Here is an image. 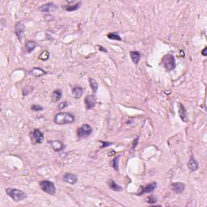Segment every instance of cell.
<instances>
[{"mask_svg": "<svg viewBox=\"0 0 207 207\" xmlns=\"http://www.w3.org/2000/svg\"><path fill=\"white\" fill-rule=\"evenodd\" d=\"M75 116L73 114L68 112H61L56 114L54 116V123L57 125H66V124H72L75 121Z\"/></svg>", "mask_w": 207, "mask_h": 207, "instance_id": "6da1fadb", "label": "cell"}, {"mask_svg": "<svg viewBox=\"0 0 207 207\" xmlns=\"http://www.w3.org/2000/svg\"><path fill=\"white\" fill-rule=\"evenodd\" d=\"M6 193L9 197L15 202H20L27 198V195L24 191L17 189H13V188H8L6 189Z\"/></svg>", "mask_w": 207, "mask_h": 207, "instance_id": "7a4b0ae2", "label": "cell"}, {"mask_svg": "<svg viewBox=\"0 0 207 207\" xmlns=\"http://www.w3.org/2000/svg\"><path fill=\"white\" fill-rule=\"evenodd\" d=\"M40 187L44 192L49 195H54L56 193V187L53 182L44 180L40 182Z\"/></svg>", "mask_w": 207, "mask_h": 207, "instance_id": "3957f363", "label": "cell"}, {"mask_svg": "<svg viewBox=\"0 0 207 207\" xmlns=\"http://www.w3.org/2000/svg\"><path fill=\"white\" fill-rule=\"evenodd\" d=\"M162 63L167 71H172L176 67V61L174 56L172 54H166L162 58Z\"/></svg>", "mask_w": 207, "mask_h": 207, "instance_id": "277c9868", "label": "cell"}, {"mask_svg": "<svg viewBox=\"0 0 207 207\" xmlns=\"http://www.w3.org/2000/svg\"><path fill=\"white\" fill-rule=\"evenodd\" d=\"M31 142L33 144H40L44 142V134L39 129H33L30 133Z\"/></svg>", "mask_w": 207, "mask_h": 207, "instance_id": "5b68a950", "label": "cell"}, {"mask_svg": "<svg viewBox=\"0 0 207 207\" xmlns=\"http://www.w3.org/2000/svg\"><path fill=\"white\" fill-rule=\"evenodd\" d=\"M92 133V128L88 124H84L77 130V135L79 139H85L90 136Z\"/></svg>", "mask_w": 207, "mask_h": 207, "instance_id": "8992f818", "label": "cell"}, {"mask_svg": "<svg viewBox=\"0 0 207 207\" xmlns=\"http://www.w3.org/2000/svg\"><path fill=\"white\" fill-rule=\"evenodd\" d=\"M24 29H25V26H24V24L22 23V22H18L15 24V35L17 36L18 39H19L20 41H21V40H22L24 33Z\"/></svg>", "mask_w": 207, "mask_h": 207, "instance_id": "52a82bcc", "label": "cell"}, {"mask_svg": "<svg viewBox=\"0 0 207 207\" xmlns=\"http://www.w3.org/2000/svg\"><path fill=\"white\" fill-rule=\"evenodd\" d=\"M156 187H157L156 182H152V183H151V184H147V185H145V186H143V187H141L142 188L141 192H139V193H138V195L140 196V195H142L143 193H153L154 190H155Z\"/></svg>", "mask_w": 207, "mask_h": 207, "instance_id": "ba28073f", "label": "cell"}, {"mask_svg": "<svg viewBox=\"0 0 207 207\" xmlns=\"http://www.w3.org/2000/svg\"><path fill=\"white\" fill-rule=\"evenodd\" d=\"M51 147L53 148V150L55 152H60L62 151L65 148H66V146L65 144L62 142L58 141V140H53V141L49 142Z\"/></svg>", "mask_w": 207, "mask_h": 207, "instance_id": "9c48e42d", "label": "cell"}, {"mask_svg": "<svg viewBox=\"0 0 207 207\" xmlns=\"http://www.w3.org/2000/svg\"><path fill=\"white\" fill-rule=\"evenodd\" d=\"M84 102H85V104H86V108L88 110H90V109H92L96 105V96L94 95H88L87 96V97L84 100Z\"/></svg>", "mask_w": 207, "mask_h": 207, "instance_id": "30bf717a", "label": "cell"}, {"mask_svg": "<svg viewBox=\"0 0 207 207\" xmlns=\"http://www.w3.org/2000/svg\"><path fill=\"white\" fill-rule=\"evenodd\" d=\"M57 9V6L53 3H48L44 4L41 7L39 8V10L41 11V12L44 13H49V12H53L54 11Z\"/></svg>", "mask_w": 207, "mask_h": 207, "instance_id": "8fae6325", "label": "cell"}, {"mask_svg": "<svg viewBox=\"0 0 207 207\" xmlns=\"http://www.w3.org/2000/svg\"><path fill=\"white\" fill-rule=\"evenodd\" d=\"M171 189L173 192L177 193H181L184 192V189H185V184L184 183H180V182L172 183L171 184Z\"/></svg>", "mask_w": 207, "mask_h": 207, "instance_id": "7c38bea8", "label": "cell"}, {"mask_svg": "<svg viewBox=\"0 0 207 207\" xmlns=\"http://www.w3.org/2000/svg\"><path fill=\"white\" fill-rule=\"evenodd\" d=\"M63 180L68 184H75L78 181V177L76 175L72 173H65L63 176Z\"/></svg>", "mask_w": 207, "mask_h": 207, "instance_id": "4fadbf2b", "label": "cell"}, {"mask_svg": "<svg viewBox=\"0 0 207 207\" xmlns=\"http://www.w3.org/2000/svg\"><path fill=\"white\" fill-rule=\"evenodd\" d=\"M62 96V91L61 89H57L55 91H53V92L51 95V101L53 103H57L60 100Z\"/></svg>", "mask_w": 207, "mask_h": 207, "instance_id": "5bb4252c", "label": "cell"}, {"mask_svg": "<svg viewBox=\"0 0 207 207\" xmlns=\"http://www.w3.org/2000/svg\"><path fill=\"white\" fill-rule=\"evenodd\" d=\"M29 74H30L31 75L35 76V77H40V76L45 75L46 74V72L41 68L34 67V68H33L30 71H29Z\"/></svg>", "mask_w": 207, "mask_h": 207, "instance_id": "9a60e30c", "label": "cell"}, {"mask_svg": "<svg viewBox=\"0 0 207 207\" xmlns=\"http://www.w3.org/2000/svg\"><path fill=\"white\" fill-rule=\"evenodd\" d=\"M179 114L180 117L182 121H184V122H187L188 121V116H187V111L184 108V106L182 104H180V109H179Z\"/></svg>", "mask_w": 207, "mask_h": 207, "instance_id": "2e32d148", "label": "cell"}, {"mask_svg": "<svg viewBox=\"0 0 207 207\" xmlns=\"http://www.w3.org/2000/svg\"><path fill=\"white\" fill-rule=\"evenodd\" d=\"M37 46V43L34 40H28L25 44V49L26 52L28 53H30L32 51L35 49V48Z\"/></svg>", "mask_w": 207, "mask_h": 207, "instance_id": "e0dca14e", "label": "cell"}, {"mask_svg": "<svg viewBox=\"0 0 207 207\" xmlns=\"http://www.w3.org/2000/svg\"><path fill=\"white\" fill-rule=\"evenodd\" d=\"M108 185H109V187L111 189L114 190V191H116V192H121V191L123 190V188L121 187L120 185H118V184H116L113 180H108Z\"/></svg>", "mask_w": 207, "mask_h": 207, "instance_id": "ac0fdd59", "label": "cell"}, {"mask_svg": "<svg viewBox=\"0 0 207 207\" xmlns=\"http://www.w3.org/2000/svg\"><path fill=\"white\" fill-rule=\"evenodd\" d=\"M188 167L192 172L197 171L198 169V163L193 157H191L189 159V161L188 163Z\"/></svg>", "mask_w": 207, "mask_h": 207, "instance_id": "d6986e66", "label": "cell"}, {"mask_svg": "<svg viewBox=\"0 0 207 207\" xmlns=\"http://www.w3.org/2000/svg\"><path fill=\"white\" fill-rule=\"evenodd\" d=\"M129 55H130V58H131L132 62H134V64H139V61H140V58H141V53H139V51H131L129 53Z\"/></svg>", "mask_w": 207, "mask_h": 207, "instance_id": "ffe728a7", "label": "cell"}, {"mask_svg": "<svg viewBox=\"0 0 207 207\" xmlns=\"http://www.w3.org/2000/svg\"><path fill=\"white\" fill-rule=\"evenodd\" d=\"M84 94V89L81 87H75L72 89V95L75 99H79Z\"/></svg>", "mask_w": 207, "mask_h": 207, "instance_id": "44dd1931", "label": "cell"}, {"mask_svg": "<svg viewBox=\"0 0 207 207\" xmlns=\"http://www.w3.org/2000/svg\"><path fill=\"white\" fill-rule=\"evenodd\" d=\"M81 5H82V2H78V3H75L74 5L64 6V7H62V8L66 11H74L78 10V8L81 7Z\"/></svg>", "mask_w": 207, "mask_h": 207, "instance_id": "7402d4cb", "label": "cell"}, {"mask_svg": "<svg viewBox=\"0 0 207 207\" xmlns=\"http://www.w3.org/2000/svg\"><path fill=\"white\" fill-rule=\"evenodd\" d=\"M89 84H90V87H91V90L93 91L94 93H96V91L98 90V83L96 82L94 78H89Z\"/></svg>", "mask_w": 207, "mask_h": 207, "instance_id": "603a6c76", "label": "cell"}, {"mask_svg": "<svg viewBox=\"0 0 207 207\" xmlns=\"http://www.w3.org/2000/svg\"><path fill=\"white\" fill-rule=\"evenodd\" d=\"M108 38L110 39V40H119V41H121L122 39L121 37L119 36L118 33H110L107 35Z\"/></svg>", "mask_w": 207, "mask_h": 207, "instance_id": "cb8c5ba5", "label": "cell"}, {"mask_svg": "<svg viewBox=\"0 0 207 207\" xmlns=\"http://www.w3.org/2000/svg\"><path fill=\"white\" fill-rule=\"evenodd\" d=\"M49 58V52L48 50H43L39 55V58L41 61L48 60Z\"/></svg>", "mask_w": 207, "mask_h": 207, "instance_id": "d4e9b609", "label": "cell"}, {"mask_svg": "<svg viewBox=\"0 0 207 207\" xmlns=\"http://www.w3.org/2000/svg\"><path fill=\"white\" fill-rule=\"evenodd\" d=\"M119 159H120V156H116L115 157L112 162V166L114 168L115 171H117L118 170V167H119Z\"/></svg>", "mask_w": 207, "mask_h": 207, "instance_id": "484cf974", "label": "cell"}, {"mask_svg": "<svg viewBox=\"0 0 207 207\" xmlns=\"http://www.w3.org/2000/svg\"><path fill=\"white\" fill-rule=\"evenodd\" d=\"M31 109L34 112H40L43 110L44 108L42 106L39 105V104H33V105L31 106Z\"/></svg>", "mask_w": 207, "mask_h": 207, "instance_id": "4316f807", "label": "cell"}, {"mask_svg": "<svg viewBox=\"0 0 207 207\" xmlns=\"http://www.w3.org/2000/svg\"><path fill=\"white\" fill-rule=\"evenodd\" d=\"M147 202H148V203H150V204H154V203H155V202H157V198L151 195V196H150V197L147 198Z\"/></svg>", "mask_w": 207, "mask_h": 207, "instance_id": "83f0119b", "label": "cell"}, {"mask_svg": "<svg viewBox=\"0 0 207 207\" xmlns=\"http://www.w3.org/2000/svg\"><path fill=\"white\" fill-rule=\"evenodd\" d=\"M67 106H68V104H67V102H66V101H63V102H62V103H60L59 104H58V109L62 110V109H64Z\"/></svg>", "mask_w": 207, "mask_h": 207, "instance_id": "f1b7e54d", "label": "cell"}, {"mask_svg": "<svg viewBox=\"0 0 207 207\" xmlns=\"http://www.w3.org/2000/svg\"><path fill=\"white\" fill-rule=\"evenodd\" d=\"M101 143V146H100V148H104V147H109V146H110V145H112V142H100Z\"/></svg>", "mask_w": 207, "mask_h": 207, "instance_id": "f546056e", "label": "cell"}, {"mask_svg": "<svg viewBox=\"0 0 207 207\" xmlns=\"http://www.w3.org/2000/svg\"><path fill=\"white\" fill-rule=\"evenodd\" d=\"M98 48L99 49H100V51H102V52H104V53H107V52H108L106 49L104 48V47H102L101 46H98Z\"/></svg>", "mask_w": 207, "mask_h": 207, "instance_id": "4dcf8cb0", "label": "cell"}, {"mask_svg": "<svg viewBox=\"0 0 207 207\" xmlns=\"http://www.w3.org/2000/svg\"><path fill=\"white\" fill-rule=\"evenodd\" d=\"M138 141H139V137H137V139H135L134 141V145H133V149L134 148H135V147H136L137 145H138Z\"/></svg>", "mask_w": 207, "mask_h": 207, "instance_id": "1f68e13d", "label": "cell"}, {"mask_svg": "<svg viewBox=\"0 0 207 207\" xmlns=\"http://www.w3.org/2000/svg\"><path fill=\"white\" fill-rule=\"evenodd\" d=\"M206 51H207V47H205L204 49H203V50L202 51V54L203 56H205H205H207Z\"/></svg>", "mask_w": 207, "mask_h": 207, "instance_id": "d6a6232c", "label": "cell"}]
</instances>
